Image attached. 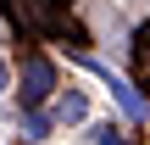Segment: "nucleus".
I'll return each instance as SVG.
<instances>
[{
  "label": "nucleus",
  "mask_w": 150,
  "mask_h": 145,
  "mask_svg": "<svg viewBox=\"0 0 150 145\" xmlns=\"http://www.w3.org/2000/svg\"><path fill=\"white\" fill-rule=\"evenodd\" d=\"M11 89V67H6V56H0V95Z\"/></svg>",
  "instance_id": "obj_6"
},
{
  "label": "nucleus",
  "mask_w": 150,
  "mask_h": 145,
  "mask_svg": "<svg viewBox=\"0 0 150 145\" xmlns=\"http://www.w3.org/2000/svg\"><path fill=\"white\" fill-rule=\"evenodd\" d=\"M61 95V73L45 50H28L22 56V112H45L50 101Z\"/></svg>",
  "instance_id": "obj_1"
},
{
  "label": "nucleus",
  "mask_w": 150,
  "mask_h": 145,
  "mask_svg": "<svg viewBox=\"0 0 150 145\" xmlns=\"http://www.w3.org/2000/svg\"><path fill=\"white\" fill-rule=\"evenodd\" d=\"M56 134V112H22V140H50Z\"/></svg>",
  "instance_id": "obj_4"
},
{
  "label": "nucleus",
  "mask_w": 150,
  "mask_h": 145,
  "mask_svg": "<svg viewBox=\"0 0 150 145\" xmlns=\"http://www.w3.org/2000/svg\"><path fill=\"white\" fill-rule=\"evenodd\" d=\"M50 112H56V129L83 123V117H89V95H83V89H61V95L50 101Z\"/></svg>",
  "instance_id": "obj_3"
},
{
  "label": "nucleus",
  "mask_w": 150,
  "mask_h": 145,
  "mask_svg": "<svg viewBox=\"0 0 150 145\" xmlns=\"http://www.w3.org/2000/svg\"><path fill=\"white\" fill-rule=\"evenodd\" d=\"M89 145H128L122 140V123H95L89 129Z\"/></svg>",
  "instance_id": "obj_5"
},
{
  "label": "nucleus",
  "mask_w": 150,
  "mask_h": 145,
  "mask_svg": "<svg viewBox=\"0 0 150 145\" xmlns=\"http://www.w3.org/2000/svg\"><path fill=\"white\" fill-rule=\"evenodd\" d=\"M78 61H83V67L106 84V89H111V101L122 106V117H128V123H145V117H150V101L128 84V78H122V73H111V67H106V61H95V56H78Z\"/></svg>",
  "instance_id": "obj_2"
}]
</instances>
